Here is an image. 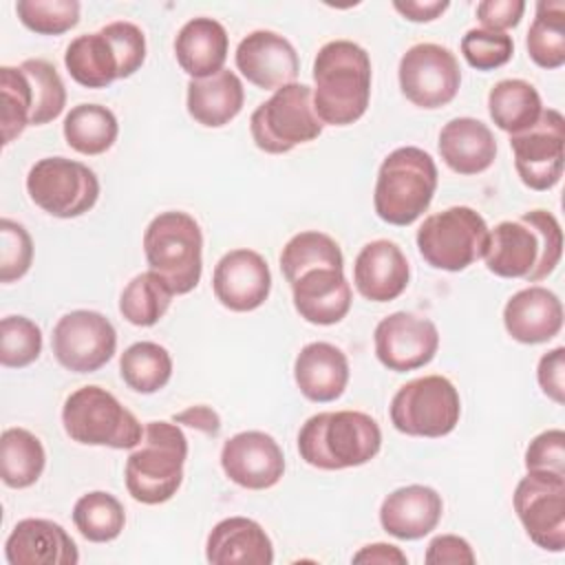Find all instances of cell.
I'll return each instance as SVG.
<instances>
[{"instance_id": "obj_1", "label": "cell", "mask_w": 565, "mask_h": 565, "mask_svg": "<svg viewBox=\"0 0 565 565\" xmlns=\"http://www.w3.org/2000/svg\"><path fill=\"white\" fill-rule=\"evenodd\" d=\"M280 271L302 320L329 327L349 313L351 285L344 276V256L329 234L307 230L291 236L280 252Z\"/></svg>"}, {"instance_id": "obj_2", "label": "cell", "mask_w": 565, "mask_h": 565, "mask_svg": "<svg viewBox=\"0 0 565 565\" xmlns=\"http://www.w3.org/2000/svg\"><path fill=\"white\" fill-rule=\"evenodd\" d=\"M563 256V232L547 210L523 212L514 221H501L490 230L486 267L499 278L539 282L547 278Z\"/></svg>"}, {"instance_id": "obj_3", "label": "cell", "mask_w": 565, "mask_h": 565, "mask_svg": "<svg viewBox=\"0 0 565 565\" xmlns=\"http://www.w3.org/2000/svg\"><path fill=\"white\" fill-rule=\"evenodd\" d=\"M311 102L318 119L329 126L358 121L371 99V57L351 40H331L313 60Z\"/></svg>"}, {"instance_id": "obj_4", "label": "cell", "mask_w": 565, "mask_h": 565, "mask_svg": "<svg viewBox=\"0 0 565 565\" xmlns=\"http://www.w3.org/2000/svg\"><path fill=\"white\" fill-rule=\"evenodd\" d=\"M380 448V424L362 411H324L311 415L298 433L300 459L318 470L364 466Z\"/></svg>"}, {"instance_id": "obj_5", "label": "cell", "mask_w": 565, "mask_h": 565, "mask_svg": "<svg viewBox=\"0 0 565 565\" xmlns=\"http://www.w3.org/2000/svg\"><path fill=\"white\" fill-rule=\"evenodd\" d=\"M188 439L174 422H148L139 446L126 459V490L143 505L170 501L183 481Z\"/></svg>"}, {"instance_id": "obj_6", "label": "cell", "mask_w": 565, "mask_h": 565, "mask_svg": "<svg viewBox=\"0 0 565 565\" xmlns=\"http://www.w3.org/2000/svg\"><path fill=\"white\" fill-rule=\"evenodd\" d=\"M435 159L417 148L402 146L384 157L375 179L373 207L388 225H411L430 205L437 190Z\"/></svg>"}, {"instance_id": "obj_7", "label": "cell", "mask_w": 565, "mask_h": 565, "mask_svg": "<svg viewBox=\"0 0 565 565\" xmlns=\"http://www.w3.org/2000/svg\"><path fill=\"white\" fill-rule=\"evenodd\" d=\"M143 254L170 289L190 294L203 271V232L194 216L181 210L157 214L143 232Z\"/></svg>"}, {"instance_id": "obj_8", "label": "cell", "mask_w": 565, "mask_h": 565, "mask_svg": "<svg viewBox=\"0 0 565 565\" xmlns=\"http://www.w3.org/2000/svg\"><path fill=\"white\" fill-rule=\"evenodd\" d=\"M64 433L84 446L135 448L143 437L139 419L106 388L82 386L62 406Z\"/></svg>"}, {"instance_id": "obj_9", "label": "cell", "mask_w": 565, "mask_h": 565, "mask_svg": "<svg viewBox=\"0 0 565 565\" xmlns=\"http://www.w3.org/2000/svg\"><path fill=\"white\" fill-rule=\"evenodd\" d=\"M488 238L486 218L468 205H452L426 216L415 234L422 258L444 271H463L483 258Z\"/></svg>"}, {"instance_id": "obj_10", "label": "cell", "mask_w": 565, "mask_h": 565, "mask_svg": "<svg viewBox=\"0 0 565 565\" xmlns=\"http://www.w3.org/2000/svg\"><path fill=\"white\" fill-rule=\"evenodd\" d=\"M322 128L324 124L313 110L311 86L298 82L274 90L249 117L252 139L267 154H282L313 141Z\"/></svg>"}, {"instance_id": "obj_11", "label": "cell", "mask_w": 565, "mask_h": 565, "mask_svg": "<svg viewBox=\"0 0 565 565\" xmlns=\"http://www.w3.org/2000/svg\"><path fill=\"white\" fill-rule=\"evenodd\" d=\"M388 415L395 430L408 437H444L459 424V391L444 375L415 377L397 388Z\"/></svg>"}, {"instance_id": "obj_12", "label": "cell", "mask_w": 565, "mask_h": 565, "mask_svg": "<svg viewBox=\"0 0 565 565\" xmlns=\"http://www.w3.org/2000/svg\"><path fill=\"white\" fill-rule=\"evenodd\" d=\"M31 201L51 216L75 218L93 210L99 199V179L82 161L44 157L26 174Z\"/></svg>"}, {"instance_id": "obj_13", "label": "cell", "mask_w": 565, "mask_h": 565, "mask_svg": "<svg viewBox=\"0 0 565 565\" xmlns=\"http://www.w3.org/2000/svg\"><path fill=\"white\" fill-rule=\"evenodd\" d=\"M402 95L426 110L450 104L461 84V68L455 53L435 42L411 46L397 66Z\"/></svg>"}, {"instance_id": "obj_14", "label": "cell", "mask_w": 565, "mask_h": 565, "mask_svg": "<svg viewBox=\"0 0 565 565\" xmlns=\"http://www.w3.org/2000/svg\"><path fill=\"white\" fill-rule=\"evenodd\" d=\"M514 512L527 536L547 552L565 547V477L527 472L512 494Z\"/></svg>"}, {"instance_id": "obj_15", "label": "cell", "mask_w": 565, "mask_h": 565, "mask_svg": "<svg viewBox=\"0 0 565 565\" xmlns=\"http://www.w3.org/2000/svg\"><path fill=\"white\" fill-rule=\"evenodd\" d=\"M51 347L66 371L95 373L115 355L117 331L104 313L75 309L55 322Z\"/></svg>"}, {"instance_id": "obj_16", "label": "cell", "mask_w": 565, "mask_h": 565, "mask_svg": "<svg viewBox=\"0 0 565 565\" xmlns=\"http://www.w3.org/2000/svg\"><path fill=\"white\" fill-rule=\"evenodd\" d=\"M514 168L523 185L543 192L552 190L563 177L565 161V119L556 108H543L539 121L510 135Z\"/></svg>"}, {"instance_id": "obj_17", "label": "cell", "mask_w": 565, "mask_h": 565, "mask_svg": "<svg viewBox=\"0 0 565 565\" xmlns=\"http://www.w3.org/2000/svg\"><path fill=\"white\" fill-rule=\"evenodd\" d=\"M375 355L382 366L395 373L426 366L439 349V331L433 320L395 311L382 318L373 333Z\"/></svg>"}, {"instance_id": "obj_18", "label": "cell", "mask_w": 565, "mask_h": 565, "mask_svg": "<svg viewBox=\"0 0 565 565\" xmlns=\"http://www.w3.org/2000/svg\"><path fill=\"white\" fill-rule=\"evenodd\" d=\"M221 468L245 490H267L285 475V455L278 441L263 430H243L221 448Z\"/></svg>"}, {"instance_id": "obj_19", "label": "cell", "mask_w": 565, "mask_h": 565, "mask_svg": "<svg viewBox=\"0 0 565 565\" xmlns=\"http://www.w3.org/2000/svg\"><path fill=\"white\" fill-rule=\"evenodd\" d=\"M216 300L230 311H254L271 291V271L267 260L247 247L232 249L221 256L212 274Z\"/></svg>"}, {"instance_id": "obj_20", "label": "cell", "mask_w": 565, "mask_h": 565, "mask_svg": "<svg viewBox=\"0 0 565 565\" xmlns=\"http://www.w3.org/2000/svg\"><path fill=\"white\" fill-rule=\"evenodd\" d=\"M234 62L243 77L263 90H278L294 84L300 71L294 44L285 35L267 29L247 33L236 46Z\"/></svg>"}, {"instance_id": "obj_21", "label": "cell", "mask_w": 565, "mask_h": 565, "mask_svg": "<svg viewBox=\"0 0 565 565\" xmlns=\"http://www.w3.org/2000/svg\"><path fill=\"white\" fill-rule=\"evenodd\" d=\"M411 280V267L397 243L377 238L366 243L353 263V285L371 302L399 298Z\"/></svg>"}, {"instance_id": "obj_22", "label": "cell", "mask_w": 565, "mask_h": 565, "mask_svg": "<svg viewBox=\"0 0 565 565\" xmlns=\"http://www.w3.org/2000/svg\"><path fill=\"white\" fill-rule=\"evenodd\" d=\"M9 565H75L79 552L68 532L49 519H22L4 543Z\"/></svg>"}, {"instance_id": "obj_23", "label": "cell", "mask_w": 565, "mask_h": 565, "mask_svg": "<svg viewBox=\"0 0 565 565\" xmlns=\"http://www.w3.org/2000/svg\"><path fill=\"white\" fill-rule=\"evenodd\" d=\"M503 327L521 344L547 342L563 329V305L547 287H525L505 302Z\"/></svg>"}, {"instance_id": "obj_24", "label": "cell", "mask_w": 565, "mask_h": 565, "mask_svg": "<svg viewBox=\"0 0 565 565\" xmlns=\"http://www.w3.org/2000/svg\"><path fill=\"white\" fill-rule=\"evenodd\" d=\"M444 512V501L430 486H404L384 497L380 505L382 530L399 541H417L430 534Z\"/></svg>"}, {"instance_id": "obj_25", "label": "cell", "mask_w": 565, "mask_h": 565, "mask_svg": "<svg viewBox=\"0 0 565 565\" xmlns=\"http://www.w3.org/2000/svg\"><path fill=\"white\" fill-rule=\"evenodd\" d=\"M205 558L212 565H271L274 545L254 519L230 516L218 521L207 534Z\"/></svg>"}, {"instance_id": "obj_26", "label": "cell", "mask_w": 565, "mask_h": 565, "mask_svg": "<svg viewBox=\"0 0 565 565\" xmlns=\"http://www.w3.org/2000/svg\"><path fill=\"white\" fill-rule=\"evenodd\" d=\"M294 380L307 399L333 402L349 384V360L331 342H309L296 355Z\"/></svg>"}, {"instance_id": "obj_27", "label": "cell", "mask_w": 565, "mask_h": 565, "mask_svg": "<svg viewBox=\"0 0 565 565\" xmlns=\"http://www.w3.org/2000/svg\"><path fill=\"white\" fill-rule=\"evenodd\" d=\"M444 163L457 174L486 172L497 157V139L492 130L475 117L450 119L437 141Z\"/></svg>"}, {"instance_id": "obj_28", "label": "cell", "mask_w": 565, "mask_h": 565, "mask_svg": "<svg viewBox=\"0 0 565 565\" xmlns=\"http://www.w3.org/2000/svg\"><path fill=\"white\" fill-rule=\"evenodd\" d=\"M230 38L225 26L214 18L188 20L174 38V55L190 79H203L218 73L227 60Z\"/></svg>"}, {"instance_id": "obj_29", "label": "cell", "mask_w": 565, "mask_h": 565, "mask_svg": "<svg viewBox=\"0 0 565 565\" xmlns=\"http://www.w3.org/2000/svg\"><path fill=\"white\" fill-rule=\"evenodd\" d=\"M245 90L238 75L230 68L188 82V113L205 128H221L230 124L243 108Z\"/></svg>"}, {"instance_id": "obj_30", "label": "cell", "mask_w": 565, "mask_h": 565, "mask_svg": "<svg viewBox=\"0 0 565 565\" xmlns=\"http://www.w3.org/2000/svg\"><path fill=\"white\" fill-rule=\"evenodd\" d=\"M64 66L84 88H106L119 79L117 53L102 29L71 40L64 53Z\"/></svg>"}, {"instance_id": "obj_31", "label": "cell", "mask_w": 565, "mask_h": 565, "mask_svg": "<svg viewBox=\"0 0 565 565\" xmlns=\"http://www.w3.org/2000/svg\"><path fill=\"white\" fill-rule=\"evenodd\" d=\"M488 113L499 130L516 135L539 121L543 113V102L539 90L530 82L501 79L488 93Z\"/></svg>"}, {"instance_id": "obj_32", "label": "cell", "mask_w": 565, "mask_h": 565, "mask_svg": "<svg viewBox=\"0 0 565 565\" xmlns=\"http://www.w3.org/2000/svg\"><path fill=\"white\" fill-rule=\"evenodd\" d=\"M62 130L75 152L95 157L115 143L119 124L115 113L102 104H77L66 113Z\"/></svg>"}, {"instance_id": "obj_33", "label": "cell", "mask_w": 565, "mask_h": 565, "mask_svg": "<svg viewBox=\"0 0 565 565\" xmlns=\"http://www.w3.org/2000/svg\"><path fill=\"white\" fill-rule=\"evenodd\" d=\"M46 466L42 441L26 428H7L0 437V477L15 490L33 486Z\"/></svg>"}, {"instance_id": "obj_34", "label": "cell", "mask_w": 565, "mask_h": 565, "mask_svg": "<svg viewBox=\"0 0 565 565\" xmlns=\"http://www.w3.org/2000/svg\"><path fill=\"white\" fill-rule=\"evenodd\" d=\"M525 49L541 68H561L565 64V4L561 0H541L536 4Z\"/></svg>"}, {"instance_id": "obj_35", "label": "cell", "mask_w": 565, "mask_h": 565, "mask_svg": "<svg viewBox=\"0 0 565 565\" xmlns=\"http://www.w3.org/2000/svg\"><path fill=\"white\" fill-rule=\"evenodd\" d=\"M119 375L128 388L150 395L161 391L172 377V358L157 342H135L119 358Z\"/></svg>"}, {"instance_id": "obj_36", "label": "cell", "mask_w": 565, "mask_h": 565, "mask_svg": "<svg viewBox=\"0 0 565 565\" xmlns=\"http://www.w3.org/2000/svg\"><path fill=\"white\" fill-rule=\"evenodd\" d=\"M174 291L170 285L152 269L137 274L119 296V313L135 327H152L157 324L170 302Z\"/></svg>"}, {"instance_id": "obj_37", "label": "cell", "mask_w": 565, "mask_h": 565, "mask_svg": "<svg viewBox=\"0 0 565 565\" xmlns=\"http://www.w3.org/2000/svg\"><path fill=\"white\" fill-rule=\"evenodd\" d=\"M73 523L86 541L108 543L121 534L126 525V512L117 497L104 490H93L75 501Z\"/></svg>"}, {"instance_id": "obj_38", "label": "cell", "mask_w": 565, "mask_h": 565, "mask_svg": "<svg viewBox=\"0 0 565 565\" xmlns=\"http://www.w3.org/2000/svg\"><path fill=\"white\" fill-rule=\"evenodd\" d=\"M0 95H2V143L9 146L15 137L31 126L33 119V95L31 84L22 66H2L0 68Z\"/></svg>"}, {"instance_id": "obj_39", "label": "cell", "mask_w": 565, "mask_h": 565, "mask_svg": "<svg viewBox=\"0 0 565 565\" xmlns=\"http://www.w3.org/2000/svg\"><path fill=\"white\" fill-rule=\"evenodd\" d=\"M20 66L29 77L33 95L31 126H44L57 119L66 106V88L55 66L42 57L24 60Z\"/></svg>"}, {"instance_id": "obj_40", "label": "cell", "mask_w": 565, "mask_h": 565, "mask_svg": "<svg viewBox=\"0 0 565 565\" xmlns=\"http://www.w3.org/2000/svg\"><path fill=\"white\" fill-rule=\"evenodd\" d=\"M42 353V331L24 316H7L0 322V364L24 369Z\"/></svg>"}, {"instance_id": "obj_41", "label": "cell", "mask_w": 565, "mask_h": 565, "mask_svg": "<svg viewBox=\"0 0 565 565\" xmlns=\"http://www.w3.org/2000/svg\"><path fill=\"white\" fill-rule=\"evenodd\" d=\"M15 13L20 22L40 35H62L77 26V0H18Z\"/></svg>"}, {"instance_id": "obj_42", "label": "cell", "mask_w": 565, "mask_h": 565, "mask_svg": "<svg viewBox=\"0 0 565 565\" xmlns=\"http://www.w3.org/2000/svg\"><path fill=\"white\" fill-rule=\"evenodd\" d=\"M461 53L477 71H494L512 60V35L488 29H470L461 38Z\"/></svg>"}, {"instance_id": "obj_43", "label": "cell", "mask_w": 565, "mask_h": 565, "mask_svg": "<svg viewBox=\"0 0 565 565\" xmlns=\"http://www.w3.org/2000/svg\"><path fill=\"white\" fill-rule=\"evenodd\" d=\"M33 263V241L24 225L0 221V282L20 280Z\"/></svg>"}, {"instance_id": "obj_44", "label": "cell", "mask_w": 565, "mask_h": 565, "mask_svg": "<svg viewBox=\"0 0 565 565\" xmlns=\"http://www.w3.org/2000/svg\"><path fill=\"white\" fill-rule=\"evenodd\" d=\"M102 33L110 40L119 60V79L137 73L146 60V35L128 20H117L102 26Z\"/></svg>"}, {"instance_id": "obj_45", "label": "cell", "mask_w": 565, "mask_h": 565, "mask_svg": "<svg viewBox=\"0 0 565 565\" xmlns=\"http://www.w3.org/2000/svg\"><path fill=\"white\" fill-rule=\"evenodd\" d=\"M527 472H554L565 477V433L550 428L539 433L525 448Z\"/></svg>"}, {"instance_id": "obj_46", "label": "cell", "mask_w": 565, "mask_h": 565, "mask_svg": "<svg viewBox=\"0 0 565 565\" xmlns=\"http://www.w3.org/2000/svg\"><path fill=\"white\" fill-rule=\"evenodd\" d=\"M426 565H472L477 561L470 543L457 534H439L428 543Z\"/></svg>"}, {"instance_id": "obj_47", "label": "cell", "mask_w": 565, "mask_h": 565, "mask_svg": "<svg viewBox=\"0 0 565 565\" xmlns=\"http://www.w3.org/2000/svg\"><path fill=\"white\" fill-rule=\"evenodd\" d=\"M541 391L556 404L565 402V347H556L541 355L536 366Z\"/></svg>"}, {"instance_id": "obj_48", "label": "cell", "mask_w": 565, "mask_h": 565, "mask_svg": "<svg viewBox=\"0 0 565 565\" xmlns=\"http://www.w3.org/2000/svg\"><path fill=\"white\" fill-rule=\"evenodd\" d=\"M525 11L523 0H483L477 4V18L488 31L514 29Z\"/></svg>"}, {"instance_id": "obj_49", "label": "cell", "mask_w": 565, "mask_h": 565, "mask_svg": "<svg viewBox=\"0 0 565 565\" xmlns=\"http://www.w3.org/2000/svg\"><path fill=\"white\" fill-rule=\"evenodd\" d=\"M172 422L181 424V426L196 428V430H201L205 435H212V437H216L221 433V417H218V413L214 408L205 406V404L188 406L185 411L174 413Z\"/></svg>"}, {"instance_id": "obj_50", "label": "cell", "mask_w": 565, "mask_h": 565, "mask_svg": "<svg viewBox=\"0 0 565 565\" xmlns=\"http://www.w3.org/2000/svg\"><path fill=\"white\" fill-rule=\"evenodd\" d=\"M393 9L411 22H430V20H437L448 9V2L446 0H406V2L395 0Z\"/></svg>"}, {"instance_id": "obj_51", "label": "cell", "mask_w": 565, "mask_h": 565, "mask_svg": "<svg viewBox=\"0 0 565 565\" xmlns=\"http://www.w3.org/2000/svg\"><path fill=\"white\" fill-rule=\"evenodd\" d=\"M353 563H377V565H406V554L391 543H371L353 554Z\"/></svg>"}]
</instances>
